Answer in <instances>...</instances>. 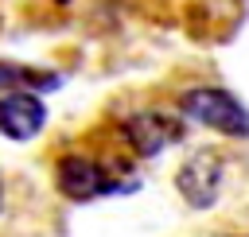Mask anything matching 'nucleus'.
Listing matches in <instances>:
<instances>
[{
	"label": "nucleus",
	"instance_id": "nucleus-1",
	"mask_svg": "<svg viewBox=\"0 0 249 237\" xmlns=\"http://www.w3.org/2000/svg\"><path fill=\"white\" fill-rule=\"evenodd\" d=\"M179 109L206 128H218L226 136H245V105L230 89H210V85L191 89V93H183Z\"/></svg>",
	"mask_w": 249,
	"mask_h": 237
},
{
	"label": "nucleus",
	"instance_id": "nucleus-2",
	"mask_svg": "<svg viewBox=\"0 0 249 237\" xmlns=\"http://www.w3.org/2000/svg\"><path fill=\"white\" fill-rule=\"evenodd\" d=\"M175 186H179V194L187 198V206H195V210L214 206V202H218V190H222V159H218V152H210V148L195 152V155L179 167Z\"/></svg>",
	"mask_w": 249,
	"mask_h": 237
},
{
	"label": "nucleus",
	"instance_id": "nucleus-3",
	"mask_svg": "<svg viewBox=\"0 0 249 237\" xmlns=\"http://www.w3.org/2000/svg\"><path fill=\"white\" fill-rule=\"evenodd\" d=\"M124 136H128V144H132L136 155H160L167 144L183 140V124L171 113L148 109V113H136V117L124 120Z\"/></svg>",
	"mask_w": 249,
	"mask_h": 237
},
{
	"label": "nucleus",
	"instance_id": "nucleus-4",
	"mask_svg": "<svg viewBox=\"0 0 249 237\" xmlns=\"http://www.w3.org/2000/svg\"><path fill=\"white\" fill-rule=\"evenodd\" d=\"M54 183L70 202H89V198L105 194V167L86 155H66V159H58Z\"/></svg>",
	"mask_w": 249,
	"mask_h": 237
},
{
	"label": "nucleus",
	"instance_id": "nucleus-5",
	"mask_svg": "<svg viewBox=\"0 0 249 237\" xmlns=\"http://www.w3.org/2000/svg\"><path fill=\"white\" fill-rule=\"evenodd\" d=\"M43 124H47V109L35 93L19 89L0 101V132L8 140H31V136H39Z\"/></svg>",
	"mask_w": 249,
	"mask_h": 237
},
{
	"label": "nucleus",
	"instance_id": "nucleus-6",
	"mask_svg": "<svg viewBox=\"0 0 249 237\" xmlns=\"http://www.w3.org/2000/svg\"><path fill=\"white\" fill-rule=\"evenodd\" d=\"M58 85V78L51 74H31V70H19V66H4L0 62V85Z\"/></svg>",
	"mask_w": 249,
	"mask_h": 237
},
{
	"label": "nucleus",
	"instance_id": "nucleus-7",
	"mask_svg": "<svg viewBox=\"0 0 249 237\" xmlns=\"http://www.w3.org/2000/svg\"><path fill=\"white\" fill-rule=\"evenodd\" d=\"M0 214H4V179H0Z\"/></svg>",
	"mask_w": 249,
	"mask_h": 237
}]
</instances>
